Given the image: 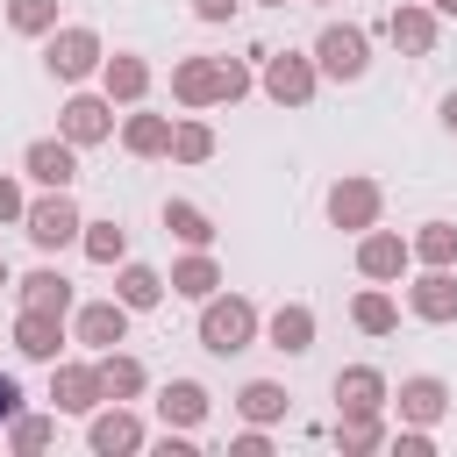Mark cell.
<instances>
[{
    "label": "cell",
    "mask_w": 457,
    "mask_h": 457,
    "mask_svg": "<svg viewBox=\"0 0 457 457\" xmlns=\"http://www.w3.org/2000/svg\"><path fill=\"white\" fill-rule=\"evenodd\" d=\"M393 407H400V421H414V428H436L443 414H450V386L436 378V371H414V378H400V393H386Z\"/></svg>",
    "instance_id": "15"
},
{
    "label": "cell",
    "mask_w": 457,
    "mask_h": 457,
    "mask_svg": "<svg viewBox=\"0 0 457 457\" xmlns=\"http://www.w3.org/2000/svg\"><path fill=\"white\" fill-rule=\"evenodd\" d=\"M386 371L378 364H343L336 371V414H386Z\"/></svg>",
    "instance_id": "19"
},
{
    "label": "cell",
    "mask_w": 457,
    "mask_h": 457,
    "mask_svg": "<svg viewBox=\"0 0 457 457\" xmlns=\"http://www.w3.org/2000/svg\"><path fill=\"white\" fill-rule=\"evenodd\" d=\"M64 343H71V314H50V307H21L14 314V350L29 364H57Z\"/></svg>",
    "instance_id": "10"
},
{
    "label": "cell",
    "mask_w": 457,
    "mask_h": 457,
    "mask_svg": "<svg viewBox=\"0 0 457 457\" xmlns=\"http://www.w3.org/2000/svg\"><path fill=\"white\" fill-rule=\"evenodd\" d=\"M257 86H264V100H278V107H307V100H314V86H321V71H314V57H307V50H264Z\"/></svg>",
    "instance_id": "6"
},
{
    "label": "cell",
    "mask_w": 457,
    "mask_h": 457,
    "mask_svg": "<svg viewBox=\"0 0 457 457\" xmlns=\"http://www.w3.org/2000/svg\"><path fill=\"white\" fill-rule=\"evenodd\" d=\"M307 7H336V0H307Z\"/></svg>",
    "instance_id": "45"
},
{
    "label": "cell",
    "mask_w": 457,
    "mask_h": 457,
    "mask_svg": "<svg viewBox=\"0 0 457 457\" xmlns=\"http://www.w3.org/2000/svg\"><path fill=\"white\" fill-rule=\"evenodd\" d=\"M143 443H150V428H143L136 407H121V400L107 407V400H100V407L86 414V450H93V457H136Z\"/></svg>",
    "instance_id": "7"
},
{
    "label": "cell",
    "mask_w": 457,
    "mask_h": 457,
    "mask_svg": "<svg viewBox=\"0 0 457 457\" xmlns=\"http://www.w3.org/2000/svg\"><path fill=\"white\" fill-rule=\"evenodd\" d=\"M21 207H29L21 179H0V221H7V228H21Z\"/></svg>",
    "instance_id": "39"
},
{
    "label": "cell",
    "mask_w": 457,
    "mask_h": 457,
    "mask_svg": "<svg viewBox=\"0 0 457 457\" xmlns=\"http://www.w3.org/2000/svg\"><path fill=\"white\" fill-rule=\"evenodd\" d=\"M14 414H21V378H14V371H0V428H7Z\"/></svg>",
    "instance_id": "40"
},
{
    "label": "cell",
    "mask_w": 457,
    "mask_h": 457,
    "mask_svg": "<svg viewBox=\"0 0 457 457\" xmlns=\"http://www.w3.org/2000/svg\"><path fill=\"white\" fill-rule=\"evenodd\" d=\"M428 7H436V14H457V0H428Z\"/></svg>",
    "instance_id": "43"
},
{
    "label": "cell",
    "mask_w": 457,
    "mask_h": 457,
    "mask_svg": "<svg viewBox=\"0 0 457 457\" xmlns=\"http://www.w3.org/2000/svg\"><path fill=\"white\" fill-rule=\"evenodd\" d=\"M50 443H57V414H29V407H21V414L7 421V450H14V457H36V450H50Z\"/></svg>",
    "instance_id": "31"
},
{
    "label": "cell",
    "mask_w": 457,
    "mask_h": 457,
    "mask_svg": "<svg viewBox=\"0 0 457 457\" xmlns=\"http://www.w3.org/2000/svg\"><path fill=\"white\" fill-rule=\"evenodd\" d=\"M100 386H107V400H136V393L150 386V371H143V357H129V350H100Z\"/></svg>",
    "instance_id": "28"
},
{
    "label": "cell",
    "mask_w": 457,
    "mask_h": 457,
    "mask_svg": "<svg viewBox=\"0 0 457 457\" xmlns=\"http://www.w3.org/2000/svg\"><path fill=\"white\" fill-rule=\"evenodd\" d=\"M350 321H357L364 336H393V328H400V307H393L386 286H364V293L350 300Z\"/></svg>",
    "instance_id": "30"
},
{
    "label": "cell",
    "mask_w": 457,
    "mask_h": 457,
    "mask_svg": "<svg viewBox=\"0 0 457 457\" xmlns=\"http://www.w3.org/2000/svg\"><path fill=\"white\" fill-rule=\"evenodd\" d=\"M7 286H14V271H7V257H0V293H7Z\"/></svg>",
    "instance_id": "44"
},
{
    "label": "cell",
    "mask_w": 457,
    "mask_h": 457,
    "mask_svg": "<svg viewBox=\"0 0 457 457\" xmlns=\"http://www.w3.org/2000/svg\"><path fill=\"white\" fill-rule=\"evenodd\" d=\"M436 36H443V14H436L428 0H400V7L386 14V43L407 50V57H436Z\"/></svg>",
    "instance_id": "11"
},
{
    "label": "cell",
    "mask_w": 457,
    "mask_h": 457,
    "mask_svg": "<svg viewBox=\"0 0 457 457\" xmlns=\"http://www.w3.org/2000/svg\"><path fill=\"white\" fill-rule=\"evenodd\" d=\"M21 171H29L43 193H71V179H79V143H64V136H36V143L21 150Z\"/></svg>",
    "instance_id": "12"
},
{
    "label": "cell",
    "mask_w": 457,
    "mask_h": 457,
    "mask_svg": "<svg viewBox=\"0 0 457 457\" xmlns=\"http://www.w3.org/2000/svg\"><path fill=\"white\" fill-rule=\"evenodd\" d=\"M336 450H343V457L386 450V414H336Z\"/></svg>",
    "instance_id": "29"
},
{
    "label": "cell",
    "mask_w": 457,
    "mask_h": 457,
    "mask_svg": "<svg viewBox=\"0 0 457 457\" xmlns=\"http://www.w3.org/2000/svg\"><path fill=\"white\" fill-rule=\"evenodd\" d=\"M257 336H264L278 357H307V350H314V307H307V300H286V307H271V314H264V328H257Z\"/></svg>",
    "instance_id": "18"
},
{
    "label": "cell",
    "mask_w": 457,
    "mask_h": 457,
    "mask_svg": "<svg viewBox=\"0 0 457 457\" xmlns=\"http://www.w3.org/2000/svg\"><path fill=\"white\" fill-rule=\"evenodd\" d=\"M79 250H86L93 264H121V257H129V228H121V221H86V228H79Z\"/></svg>",
    "instance_id": "33"
},
{
    "label": "cell",
    "mask_w": 457,
    "mask_h": 457,
    "mask_svg": "<svg viewBox=\"0 0 457 457\" xmlns=\"http://www.w3.org/2000/svg\"><path fill=\"white\" fill-rule=\"evenodd\" d=\"M100 57H107V43H100V29H86V21H57V29L43 36V71H50L57 86H86V79L100 71Z\"/></svg>",
    "instance_id": "2"
},
{
    "label": "cell",
    "mask_w": 457,
    "mask_h": 457,
    "mask_svg": "<svg viewBox=\"0 0 457 457\" xmlns=\"http://www.w3.org/2000/svg\"><path fill=\"white\" fill-rule=\"evenodd\" d=\"M257 7H286V0H257Z\"/></svg>",
    "instance_id": "46"
},
{
    "label": "cell",
    "mask_w": 457,
    "mask_h": 457,
    "mask_svg": "<svg viewBox=\"0 0 457 457\" xmlns=\"http://www.w3.org/2000/svg\"><path fill=\"white\" fill-rule=\"evenodd\" d=\"M7 29L14 36H50L57 29V0H7Z\"/></svg>",
    "instance_id": "35"
},
{
    "label": "cell",
    "mask_w": 457,
    "mask_h": 457,
    "mask_svg": "<svg viewBox=\"0 0 457 457\" xmlns=\"http://www.w3.org/2000/svg\"><path fill=\"white\" fill-rule=\"evenodd\" d=\"M257 328H264V314H257L243 293H207V300H200V350L236 357V350L257 343Z\"/></svg>",
    "instance_id": "1"
},
{
    "label": "cell",
    "mask_w": 457,
    "mask_h": 457,
    "mask_svg": "<svg viewBox=\"0 0 457 457\" xmlns=\"http://www.w3.org/2000/svg\"><path fill=\"white\" fill-rule=\"evenodd\" d=\"M393 443V457H436V428H414V421H400V436H386Z\"/></svg>",
    "instance_id": "37"
},
{
    "label": "cell",
    "mask_w": 457,
    "mask_h": 457,
    "mask_svg": "<svg viewBox=\"0 0 457 457\" xmlns=\"http://www.w3.org/2000/svg\"><path fill=\"white\" fill-rule=\"evenodd\" d=\"M57 136L79 143V150L107 143V136H114V100H107V93H71V100L57 107Z\"/></svg>",
    "instance_id": "9"
},
{
    "label": "cell",
    "mask_w": 457,
    "mask_h": 457,
    "mask_svg": "<svg viewBox=\"0 0 457 457\" xmlns=\"http://www.w3.org/2000/svg\"><path fill=\"white\" fill-rule=\"evenodd\" d=\"M50 400H57V414H93V407L107 400L100 357H93V364H86V357H57V364H50Z\"/></svg>",
    "instance_id": "8"
},
{
    "label": "cell",
    "mask_w": 457,
    "mask_h": 457,
    "mask_svg": "<svg viewBox=\"0 0 457 457\" xmlns=\"http://www.w3.org/2000/svg\"><path fill=\"white\" fill-rule=\"evenodd\" d=\"M407 264H414V250H407V236H400V228H378V221H371V228L357 236V271H364L371 286L400 278Z\"/></svg>",
    "instance_id": "14"
},
{
    "label": "cell",
    "mask_w": 457,
    "mask_h": 457,
    "mask_svg": "<svg viewBox=\"0 0 457 457\" xmlns=\"http://www.w3.org/2000/svg\"><path fill=\"white\" fill-rule=\"evenodd\" d=\"M114 300H121L129 314H150V307L164 300V271H150V264H121V271H114Z\"/></svg>",
    "instance_id": "27"
},
{
    "label": "cell",
    "mask_w": 457,
    "mask_h": 457,
    "mask_svg": "<svg viewBox=\"0 0 457 457\" xmlns=\"http://www.w3.org/2000/svg\"><path fill=\"white\" fill-rule=\"evenodd\" d=\"M14 293H21V307H50V314H71L79 300H71V278L57 271V264H36L29 278H14Z\"/></svg>",
    "instance_id": "23"
},
{
    "label": "cell",
    "mask_w": 457,
    "mask_h": 457,
    "mask_svg": "<svg viewBox=\"0 0 457 457\" xmlns=\"http://www.w3.org/2000/svg\"><path fill=\"white\" fill-rule=\"evenodd\" d=\"M407 314L414 321H457V264H421V278L407 286Z\"/></svg>",
    "instance_id": "13"
},
{
    "label": "cell",
    "mask_w": 457,
    "mask_h": 457,
    "mask_svg": "<svg viewBox=\"0 0 457 457\" xmlns=\"http://www.w3.org/2000/svg\"><path fill=\"white\" fill-rule=\"evenodd\" d=\"M100 93H107L114 107H143V93H150V57H136V50L100 57Z\"/></svg>",
    "instance_id": "20"
},
{
    "label": "cell",
    "mask_w": 457,
    "mask_h": 457,
    "mask_svg": "<svg viewBox=\"0 0 457 457\" xmlns=\"http://www.w3.org/2000/svg\"><path fill=\"white\" fill-rule=\"evenodd\" d=\"M164 286H171L179 300H193V307H200L207 293H221V264H214L207 250H186V257L171 264V278H164Z\"/></svg>",
    "instance_id": "22"
},
{
    "label": "cell",
    "mask_w": 457,
    "mask_h": 457,
    "mask_svg": "<svg viewBox=\"0 0 457 457\" xmlns=\"http://www.w3.org/2000/svg\"><path fill=\"white\" fill-rule=\"evenodd\" d=\"M321 214H328V228L364 236V228L386 214V186H378V179H364V171H343V179L321 193Z\"/></svg>",
    "instance_id": "3"
},
{
    "label": "cell",
    "mask_w": 457,
    "mask_h": 457,
    "mask_svg": "<svg viewBox=\"0 0 457 457\" xmlns=\"http://www.w3.org/2000/svg\"><path fill=\"white\" fill-rule=\"evenodd\" d=\"M236 7H243V0H193L200 21H236Z\"/></svg>",
    "instance_id": "41"
},
{
    "label": "cell",
    "mask_w": 457,
    "mask_h": 457,
    "mask_svg": "<svg viewBox=\"0 0 457 457\" xmlns=\"http://www.w3.org/2000/svg\"><path fill=\"white\" fill-rule=\"evenodd\" d=\"M307 57H314L321 79H343V86H350V79L371 71V29H357V21H328V29L314 36Z\"/></svg>",
    "instance_id": "4"
},
{
    "label": "cell",
    "mask_w": 457,
    "mask_h": 457,
    "mask_svg": "<svg viewBox=\"0 0 457 457\" xmlns=\"http://www.w3.org/2000/svg\"><path fill=\"white\" fill-rule=\"evenodd\" d=\"M121 150L129 157H171V114H121Z\"/></svg>",
    "instance_id": "25"
},
{
    "label": "cell",
    "mask_w": 457,
    "mask_h": 457,
    "mask_svg": "<svg viewBox=\"0 0 457 457\" xmlns=\"http://www.w3.org/2000/svg\"><path fill=\"white\" fill-rule=\"evenodd\" d=\"M171 157H179V164H207V157H214V129H207L200 114L171 121Z\"/></svg>",
    "instance_id": "34"
},
{
    "label": "cell",
    "mask_w": 457,
    "mask_h": 457,
    "mask_svg": "<svg viewBox=\"0 0 457 457\" xmlns=\"http://www.w3.org/2000/svg\"><path fill=\"white\" fill-rule=\"evenodd\" d=\"M236 414H243V421H257V428H271V421H286V414H293V393H286L278 378H250V386L236 393Z\"/></svg>",
    "instance_id": "24"
},
{
    "label": "cell",
    "mask_w": 457,
    "mask_h": 457,
    "mask_svg": "<svg viewBox=\"0 0 457 457\" xmlns=\"http://www.w3.org/2000/svg\"><path fill=\"white\" fill-rule=\"evenodd\" d=\"M207 407H214V393H207L200 378H171V386L157 393V414H164V428H200V421H207Z\"/></svg>",
    "instance_id": "21"
},
{
    "label": "cell",
    "mask_w": 457,
    "mask_h": 457,
    "mask_svg": "<svg viewBox=\"0 0 457 457\" xmlns=\"http://www.w3.org/2000/svg\"><path fill=\"white\" fill-rule=\"evenodd\" d=\"M228 457H271V428H257V421H250V428L228 443Z\"/></svg>",
    "instance_id": "38"
},
{
    "label": "cell",
    "mask_w": 457,
    "mask_h": 457,
    "mask_svg": "<svg viewBox=\"0 0 457 457\" xmlns=\"http://www.w3.org/2000/svg\"><path fill=\"white\" fill-rule=\"evenodd\" d=\"M407 250H414V264H457V221H421L407 236Z\"/></svg>",
    "instance_id": "32"
},
{
    "label": "cell",
    "mask_w": 457,
    "mask_h": 457,
    "mask_svg": "<svg viewBox=\"0 0 457 457\" xmlns=\"http://www.w3.org/2000/svg\"><path fill=\"white\" fill-rule=\"evenodd\" d=\"M121 336H129V307H121V300H86V307H71V343L114 350Z\"/></svg>",
    "instance_id": "17"
},
{
    "label": "cell",
    "mask_w": 457,
    "mask_h": 457,
    "mask_svg": "<svg viewBox=\"0 0 457 457\" xmlns=\"http://www.w3.org/2000/svg\"><path fill=\"white\" fill-rule=\"evenodd\" d=\"M436 114H443V129L457 136V93H443V107H436Z\"/></svg>",
    "instance_id": "42"
},
{
    "label": "cell",
    "mask_w": 457,
    "mask_h": 457,
    "mask_svg": "<svg viewBox=\"0 0 457 457\" xmlns=\"http://www.w3.org/2000/svg\"><path fill=\"white\" fill-rule=\"evenodd\" d=\"M164 236H179L186 250H207L214 243V214L200 200H164Z\"/></svg>",
    "instance_id": "26"
},
{
    "label": "cell",
    "mask_w": 457,
    "mask_h": 457,
    "mask_svg": "<svg viewBox=\"0 0 457 457\" xmlns=\"http://www.w3.org/2000/svg\"><path fill=\"white\" fill-rule=\"evenodd\" d=\"M171 100L179 107H221V57H179L171 64Z\"/></svg>",
    "instance_id": "16"
},
{
    "label": "cell",
    "mask_w": 457,
    "mask_h": 457,
    "mask_svg": "<svg viewBox=\"0 0 457 457\" xmlns=\"http://www.w3.org/2000/svg\"><path fill=\"white\" fill-rule=\"evenodd\" d=\"M250 86H257V71H250L243 57H221V107H236Z\"/></svg>",
    "instance_id": "36"
},
{
    "label": "cell",
    "mask_w": 457,
    "mask_h": 457,
    "mask_svg": "<svg viewBox=\"0 0 457 457\" xmlns=\"http://www.w3.org/2000/svg\"><path fill=\"white\" fill-rule=\"evenodd\" d=\"M79 228H86V214H79V200L71 193H43V200H29L21 207V236L50 257V250H64V243H79Z\"/></svg>",
    "instance_id": "5"
}]
</instances>
